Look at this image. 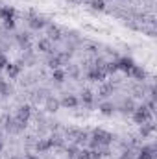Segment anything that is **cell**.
<instances>
[{
	"mask_svg": "<svg viewBox=\"0 0 157 159\" xmlns=\"http://www.w3.org/2000/svg\"><path fill=\"white\" fill-rule=\"evenodd\" d=\"M15 15H17V11H15L13 6H2V7H0V20H2V22L15 20Z\"/></svg>",
	"mask_w": 157,
	"mask_h": 159,
	"instance_id": "7",
	"label": "cell"
},
{
	"mask_svg": "<svg viewBox=\"0 0 157 159\" xmlns=\"http://www.w3.org/2000/svg\"><path fill=\"white\" fill-rule=\"evenodd\" d=\"M135 67V61L131 59V57H128V56H124V57H120L117 59V69L118 70H122V72H126V74H129V70Z\"/></svg>",
	"mask_w": 157,
	"mask_h": 159,
	"instance_id": "6",
	"label": "cell"
},
{
	"mask_svg": "<svg viewBox=\"0 0 157 159\" xmlns=\"http://www.w3.org/2000/svg\"><path fill=\"white\" fill-rule=\"evenodd\" d=\"M120 2H124V0H120Z\"/></svg>",
	"mask_w": 157,
	"mask_h": 159,
	"instance_id": "41",
	"label": "cell"
},
{
	"mask_svg": "<svg viewBox=\"0 0 157 159\" xmlns=\"http://www.w3.org/2000/svg\"><path fill=\"white\" fill-rule=\"evenodd\" d=\"M79 148L76 146V144H70L69 148H67V154H69V159H76V156H78Z\"/></svg>",
	"mask_w": 157,
	"mask_h": 159,
	"instance_id": "28",
	"label": "cell"
},
{
	"mask_svg": "<svg viewBox=\"0 0 157 159\" xmlns=\"http://www.w3.org/2000/svg\"><path fill=\"white\" fill-rule=\"evenodd\" d=\"M91 9H94V11H104L105 9V0H91Z\"/></svg>",
	"mask_w": 157,
	"mask_h": 159,
	"instance_id": "26",
	"label": "cell"
},
{
	"mask_svg": "<svg viewBox=\"0 0 157 159\" xmlns=\"http://www.w3.org/2000/svg\"><path fill=\"white\" fill-rule=\"evenodd\" d=\"M15 119L19 120V122H22V124H28V120L32 119V107H30V106H20V107L17 109Z\"/></svg>",
	"mask_w": 157,
	"mask_h": 159,
	"instance_id": "8",
	"label": "cell"
},
{
	"mask_svg": "<svg viewBox=\"0 0 157 159\" xmlns=\"http://www.w3.org/2000/svg\"><path fill=\"white\" fill-rule=\"evenodd\" d=\"M24 157H26V159H39L35 154H28V156H24Z\"/></svg>",
	"mask_w": 157,
	"mask_h": 159,
	"instance_id": "37",
	"label": "cell"
},
{
	"mask_svg": "<svg viewBox=\"0 0 157 159\" xmlns=\"http://www.w3.org/2000/svg\"><path fill=\"white\" fill-rule=\"evenodd\" d=\"M104 70H105V74H115L118 69H117V61H109V63H105L104 65Z\"/></svg>",
	"mask_w": 157,
	"mask_h": 159,
	"instance_id": "27",
	"label": "cell"
},
{
	"mask_svg": "<svg viewBox=\"0 0 157 159\" xmlns=\"http://www.w3.org/2000/svg\"><path fill=\"white\" fill-rule=\"evenodd\" d=\"M15 159H26V157H15Z\"/></svg>",
	"mask_w": 157,
	"mask_h": 159,
	"instance_id": "40",
	"label": "cell"
},
{
	"mask_svg": "<svg viewBox=\"0 0 157 159\" xmlns=\"http://www.w3.org/2000/svg\"><path fill=\"white\" fill-rule=\"evenodd\" d=\"M4 128H6L9 133H20V131H24L26 124L19 122L17 119H11V117H7V119H6V122H4Z\"/></svg>",
	"mask_w": 157,
	"mask_h": 159,
	"instance_id": "4",
	"label": "cell"
},
{
	"mask_svg": "<svg viewBox=\"0 0 157 159\" xmlns=\"http://www.w3.org/2000/svg\"><path fill=\"white\" fill-rule=\"evenodd\" d=\"M92 137L98 141L100 146H109V144L113 143V135H111L109 131H105V129H100V128H96V129L92 131Z\"/></svg>",
	"mask_w": 157,
	"mask_h": 159,
	"instance_id": "3",
	"label": "cell"
},
{
	"mask_svg": "<svg viewBox=\"0 0 157 159\" xmlns=\"http://www.w3.org/2000/svg\"><path fill=\"white\" fill-rule=\"evenodd\" d=\"M56 56L59 57L61 65H69V61H70V54L69 52H61V54H56Z\"/></svg>",
	"mask_w": 157,
	"mask_h": 159,
	"instance_id": "29",
	"label": "cell"
},
{
	"mask_svg": "<svg viewBox=\"0 0 157 159\" xmlns=\"http://www.w3.org/2000/svg\"><path fill=\"white\" fill-rule=\"evenodd\" d=\"M157 156V150L154 144H144L141 150H139V154L135 156V159H155Z\"/></svg>",
	"mask_w": 157,
	"mask_h": 159,
	"instance_id": "5",
	"label": "cell"
},
{
	"mask_svg": "<svg viewBox=\"0 0 157 159\" xmlns=\"http://www.w3.org/2000/svg\"><path fill=\"white\" fill-rule=\"evenodd\" d=\"M59 104H61L63 107H67V109H74V107L79 106V98L76 94H65V96L59 100Z\"/></svg>",
	"mask_w": 157,
	"mask_h": 159,
	"instance_id": "9",
	"label": "cell"
},
{
	"mask_svg": "<svg viewBox=\"0 0 157 159\" xmlns=\"http://www.w3.org/2000/svg\"><path fill=\"white\" fill-rule=\"evenodd\" d=\"M98 109H100V113H102V115L109 117V115H113V113H115V109H117V107H115V104H111V102H102Z\"/></svg>",
	"mask_w": 157,
	"mask_h": 159,
	"instance_id": "19",
	"label": "cell"
},
{
	"mask_svg": "<svg viewBox=\"0 0 157 159\" xmlns=\"http://www.w3.org/2000/svg\"><path fill=\"white\" fill-rule=\"evenodd\" d=\"M4 70L7 72L9 80H15L19 74H20V72H22V63H7Z\"/></svg>",
	"mask_w": 157,
	"mask_h": 159,
	"instance_id": "11",
	"label": "cell"
},
{
	"mask_svg": "<svg viewBox=\"0 0 157 159\" xmlns=\"http://www.w3.org/2000/svg\"><path fill=\"white\" fill-rule=\"evenodd\" d=\"M17 44L22 50H30V35L28 34H19L17 35Z\"/></svg>",
	"mask_w": 157,
	"mask_h": 159,
	"instance_id": "21",
	"label": "cell"
},
{
	"mask_svg": "<svg viewBox=\"0 0 157 159\" xmlns=\"http://www.w3.org/2000/svg\"><path fill=\"white\" fill-rule=\"evenodd\" d=\"M28 26L32 28V30H43V28H46V19L44 17H41V15H32L30 17V20H28Z\"/></svg>",
	"mask_w": 157,
	"mask_h": 159,
	"instance_id": "10",
	"label": "cell"
},
{
	"mask_svg": "<svg viewBox=\"0 0 157 159\" xmlns=\"http://www.w3.org/2000/svg\"><path fill=\"white\" fill-rule=\"evenodd\" d=\"M0 94H2V96H9V94H11V87L7 85V87H6V89H4V91L0 93Z\"/></svg>",
	"mask_w": 157,
	"mask_h": 159,
	"instance_id": "36",
	"label": "cell"
},
{
	"mask_svg": "<svg viewBox=\"0 0 157 159\" xmlns=\"http://www.w3.org/2000/svg\"><path fill=\"white\" fill-rule=\"evenodd\" d=\"M4 28H6V30H15V20H9V22H4Z\"/></svg>",
	"mask_w": 157,
	"mask_h": 159,
	"instance_id": "34",
	"label": "cell"
},
{
	"mask_svg": "<svg viewBox=\"0 0 157 159\" xmlns=\"http://www.w3.org/2000/svg\"><path fill=\"white\" fill-rule=\"evenodd\" d=\"M128 76H131L133 80H137V81H144L146 80V70L141 67V65H135L131 70H129V74Z\"/></svg>",
	"mask_w": 157,
	"mask_h": 159,
	"instance_id": "14",
	"label": "cell"
},
{
	"mask_svg": "<svg viewBox=\"0 0 157 159\" xmlns=\"http://www.w3.org/2000/svg\"><path fill=\"white\" fill-rule=\"evenodd\" d=\"M87 141H89V133H87V131H78V135L74 137V144H76V146L85 144Z\"/></svg>",
	"mask_w": 157,
	"mask_h": 159,
	"instance_id": "25",
	"label": "cell"
},
{
	"mask_svg": "<svg viewBox=\"0 0 157 159\" xmlns=\"http://www.w3.org/2000/svg\"><path fill=\"white\" fill-rule=\"evenodd\" d=\"M46 39H50V41H61V30H59L57 26L50 24V26H48V37H46Z\"/></svg>",
	"mask_w": 157,
	"mask_h": 159,
	"instance_id": "20",
	"label": "cell"
},
{
	"mask_svg": "<svg viewBox=\"0 0 157 159\" xmlns=\"http://www.w3.org/2000/svg\"><path fill=\"white\" fill-rule=\"evenodd\" d=\"M69 2H81V0H69Z\"/></svg>",
	"mask_w": 157,
	"mask_h": 159,
	"instance_id": "39",
	"label": "cell"
},
{
	"mask_svg": "<svg viewBox=\"0 0 157 159\" xmlns=\"http://www.w3.org/2000/svg\"><path fill=\"white\" fill-rule=\"evenodd\" d=\"M6 87H7V81H6V80H4L2 76H0V93H2V91H4Z\"/></svg>",
	"mask_w": 157,
	"mask_h": 159,
	"instance_id": "35",
	"label": "cell"
},
{
	"mask_svg": "<svg viewBox=\"0 0 157 159\" xmlns=\"http://www.w3.org/2000/svg\"><path fill=\"white\" fill-rule=\"evenodd\" d=\"M79 102H81L83 106L91 107V106L94 104V93H92L91 89H83V91H81V98H79Z\"/></svg>",
	"mask_w": 157,
	"mask_h": 159,
	"instance_id": "13",
	"label": "cell"
},
{
	"mask_svg": "<svg viewBox=\"0 0 157 159\" xmlns=\"http://www.w3.org/2000/svg\"><path fill=\"white\" fill-rule=\"evenodd\" d=\"M155 131V126L152 124V122H146V124H141V135H142V139H146V137H150L152 133Z\"/></svg>",
	"mask_w": 157,
	"mask_h": 159,
	"instance_id": "22",
	"label": "cell"
},
{
	"mask_svg": "<svg viewBox=\"0 0 157 159\" xmlns=\"http://www.w3.org/2000/svg\"><path fill=\"white\" fill-rule=\"evenodd\" d=\"M105 65V63H104ZM104 65L102 67H98V65H92L89 70H87V80L89 81H104L105 80V70H104Z\"/></svg>",
	"mask_w": 157,
	"mask_h": 159,
	"instance_id": "2",
	"label": "cell"
},
{
	"mask_svg": "<svg viewBox=\"0 0 157 159\" xmlns=\"http://www.w3.org/2000/svg\"><path fill=\"white\" fill-rule=\"evenodd\" d=\"M37 50H39V52H44V54H54V50H52V41L50 39H39Z\"/></svg>",
	"mask_w": 157,
	"mask_h": 159,
	"instance_id": "18",
	"label": "cell"
},
{
	"mask_svg": "<svg viewBox=\"0 0 157 159\" xmlns=\"http://www.w3.org/2000/svg\"><path fill=\"white\" fill-rule=\"evenodd\" d=\"M7 63H9V61H7V57H6V54H4V52H0V70H4Z\"/></svg>",
	"mask_w": 157,
	"mask_h": 159,
	"instance_id": "31",
	"label": "cell"
},
{
	"mask_svg": "<svg viewBox=\"0 0 157 159\" xmlns=\"http://www.w3.org/2000/svg\"><path fill=\"white\" fill-rule=\"evenodd\" d=\"M135 102H133V98H126V100H122V104H120V111L122 113H133L135 111Z\"/></svg>",
	"mask_w": 157,
	"mask_h": 159,
	"instance_id": "17",
	"label": "cell"
},
{
	"mask_svg": "<svg viewBox=\"0 0 157 159\" xmlns=\"http://www.w3.org/2000/svg\"><path fill=\"white\" fill-rule=\"evenodd\" d=\"M2 150H4V141H2V137H0V154H2Z\"/></svg>",
	"mask_w": 157,
	"mask_h": 159,
	"instance_id": "38",
	"label": "cell"
},
{
	"mask_svg": "<svg viewBox=\"0 0 157 159\" xmlns=\"http://www.w3.org/2000/svg\"><path fill=\"white\" fill-rule=\"evenodd\" d=\"M54 146H52V141L50 139H39L37 143H35V150L39 152V154H44V152H48V150H52Z\"/></svg>",
	"mask_w": 157,
	"mask_h": 159,
	"instance_id": "15",
	"label": "cell"
},
{
	"mask_svg": "<svg viewBox=\"0 0 157 159\" xmlns=\"http://www.w3.org/2000/svg\"><path fill=\"white\" fill-rule=\"evenodd\" d=\"M115 89H117V87H115L113 83H102V85H100L98 94H100V96H104V98H107V96H111V94L115 93Z\"/></svg>",
	"mask_w": 157,
	"mask_h": 159,
	"instance_id": "16",
	"label": "cell"
},
{
	"mask_svg": "<svg viewBox=\"0 0 157 159\" xmlns=\"http://www.w3.org/2000/svg\"><path fill=\"white\" fill-rule=\"evenodd\" d=\"M46 65H48V67H50L52 70H56V69H61V61H59V57H57L56 54H52V56L48 57Z\"/></svg>",
	"mask_w": 157,
	"mask_h": 159,
	"instance_id": "24",
	"label": "cell"
},
{
	"mask_svg": "<svg viewBox=\"0 0 157 159\" xmlns=\"http://www.w3.org/2000/svg\"><path fill=\"white\" fill-rule=\"evenodd\" d=\"M146 107L154 113V111H155V100H154V98H150V100H148V104H146Z\"/></svg>",
	"mask_w": 157,
	"mask_h": 159,
	"instance_id": "33",
	"label": "cell"
},
{
	"mask_svg": "<svg viewBox=\"0 0 157 159\" xmlns=\"http://www.w3.org/2000/svg\"><path fill=\"white\" fill-rule=\"evenodd\" d=\"M59 107H61V104H59V100H57L56 96H46V100H44V109H46L48 113H56V111H59Z\"/></svg>",
	"mask_w": 157,
	"mask_h": 159,
	"instance_id": "12",
	"label": "cell"
},
{
	"mask_svg": "<svg viewBox=\"0 0 157 159\" xmlns=\"http://www.w3.org/2000/svg\"><path fill=\"white\" fill-rule=\"evenodd\" d=\"M137 154H133V150L131 148H128V150H124L122 154H120V159H135Z\"/></svg>",
	"mask_w": 157,
	"mask_h": 159,
	"instance_id": "30",
	"label": "cell"
},
{
	"mask_svg": "<svg viewBox=\"0 0 157 159\" xmlns=\"http://www.w3.org/2000/svg\"><path fill=\"white\" fill-rule=\"evenodd\" d=\"M152 115H154V113H152L144 104H142V106H139V107H135V111L131 113L133 122H135V124H139V126H141V124H146V122H152Z\"/></svg>",
	"mask_w": 157,
	"mask_h": 159,
	"instance_id": "1",
	"label": "cell"
},
{
	"mask_svg": "<svg viewBox=\"0 0 157 159\" xmlns=\"http://www.w3.org/2000/svg\"><path fill=\"white\" fill-rule=\"evenodd\" d=\"M67 78V72L63 70V69H56V70H52V80L56 81V83H63Z\"/></svg>",
	"mask_w": 157,
	"mask_h": 159,
	"instance_id": "23",
	"label": "cell"
},
{
	"mask_svg": "<svg viewBox=\"0 0 157 159\" xmlns=\"http://www.w3.org/2000/svg\"><path fill=\"white\" fill-rule=\"evenodd\" d=\"M87 159H102L100 150H89V157H87Z\"/></svg>",
	"mask_w": 157,
	"mask_h": 159,
	"instance_id": "32",
	"label": "cell"
}]
</instances>
